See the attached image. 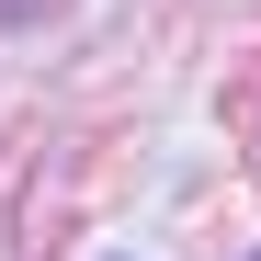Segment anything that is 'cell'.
I'll return each instance as SVG.
<instances>
[{"instance_id": "1", "label": "cell", "mask_w": 261, "mask_h": 261, "mask_svg": "<svg viewBox=\"0 0 261 261\" xmlns=\"http://www.w3.org/2000/svg\"><path fill=\"white\" fill-rule=\"evenodd\" d=\"M250 261H261V250H250Z\"/></svg>"}]
</instances>
